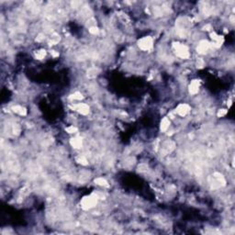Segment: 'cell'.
I'll return each instance as SVG.
<instances>
[{"label":"cell","mask_w":235,"mask_h":235,"mask_svg":"<svg viewBox=\"0 0 235 235\" xmlns=\"http://www.w3.org/2000/svg\"><path fill=\"white\" fill-rule=\"evenodd\" d=\"M97 195H90V196H86L84 197L81 200V207L83 209H90L93 207L97 205Z\"/></svg>","instance_id":"cell-1"},{"label":"cell","mask_w":235,"mask_h":235,"mask_svg":"<svg viewBox=\"0 0 235 235\" xmlns=\"http://www.w3.org/2000/svg\"><path fill=\"white\" fill-rule=\"evenodd\" d=\"M174 49L175 51L176 55L182 59H187L189 57V51L188 48L184 44L181 43H174Z\"/></svg>","instance_id":"cell-2"},{"label":"cell","mask_w":235,"mask_h":235,"mask_svg":"<svg viewBox=\"0 0 235 235\" xmlns=\"http://www.w3.org/2000/svg\"><path fill=\"white\" fill-rule=\"evenodd\" d=\"M152 43H154V42H152V39L149 36L143 37V38H142L138 42L139 47L142 51H149L150 49L152 47Z\"/></svg>","instance_id":"cell-3"},{"label":"cell","mask_w":235,"mask_h":235,"mask_svg":"<svg viewBox=\"0 0 235 235\" xmlns=\"http://www.w3.org/2000/svg\"><path fill=\"white\" fill-rule=\"evenodd\" d=\"M190 110V107H189L187 104H180L177 106V108L175 109V112L179 115L181 117L185 116Z\"/></svg>","instance_id":"cell-4"},{"label":"cell","mask_w":235,"mask_h":235,"mask_svg":"<svg viewBox=\"0 0 235 235\" xmlns=\"http://www.w3.org/2000/svg\"><path fill=\"white\" fill-rule=\"evenodd\" d=\"M209 47H210V43L208 42V40H201L199 42V46L197 48V51L199 53H205L209 49Z\"/></svg>","instance_id":"cell-5"},{"label":"cell","mask_w":235,"mask_h":235,"mask_svg":"<svg viewBox=\"0 0 235 235\" xmlns=\"http://www.w3.org/2000/svg\"><path fill=\"white\" fill-rule=\"evenodd\" d=\"M75 109L77 112H79L82 115H87L89 113V107L84 104V103H81V104H78L75 106Z\"/></svg>","instance_id":"cell-6"},{"label":"cell","mask_w":235,"mask_h":235,"mask_svg":"<svg viewBox=\"0 0 235 235\" xmlns=\"http://www.w3.org/2000/svg\"><path fill=\"white\" fill-rule=\"evenodd\" d=\"M199 89V80H193L189 85V92L190 94H197Z\"/></svg>","instance_id":"cell-7"},{"label":"cell","mask_w":235,"mask_h":235,"mask_svg":"<svg viewBox=\"0 0 235 235\" xmlns=\"http://www.w3.org/2000/svg\"><path fill=\"white\" fill-rule=\"evenodd\" d=\"M12 109H13V111L15 113L20 115V116H25V115L27 114L26 109L23 108V107H21V106H15V107L12 108Z\"/></svg>","instance_id":"cell-8"},{"label":"cell","mask_w":235,"mask_h":235,"mask_svg":"<svg viewBox=\"0 0 235 235\" xmlns=\"http://www.w3.org/2000/svg\"><path fill=\"white\" fill-rule=\"evenodd\" d=\"M71 142V145L73 148H76V149L81 148V146H82V139L80 137H75V138L71 139V142Z\"/></svg>","instance_id":"cell-9"},{"label":"cell","mask_w":235,"mask_h":235,"mask_svg":"<svg viewBox=\"0 0 235 235\" xmlns=\"http://www.w3.org/2000/svg\"><path fill=\"white\" fill-rule=\"evenodd\" d=\"M169 125H170V120H169L168 118H164L161 121V130L165 131L167 130V129L169 128Z\"/></svg>","instance_id":"cell-10"},{"label":"cell","mask_w":235,"mask_h":235,"mask_svg":"<svg viewBox=\"0 0 235 235\" xmlns=\"http://www.w3.org/2000/svg\"><path fill=\"white\" fill-rule=\"evenodd\" d=\"M95 183L97 184L98 185H102V187H109L107 180L103 178V177H98V178H97L95 180Z\"/></svg>","instance_id":"cell-11"},{"label":"cell","mask_w":235,"mask_h":235,"mask_svg":"<svg viewBox=\"0 0 235 235\" xmlns=\"http://www.w3.org/2000/svg\"><path fill=\"white\" fill-rule=\"evenodd\" d=\"M45 54H46V52H45L44 50H40L38 52H36V58L39 59V60H42V59L44 58Z\"/></svg>","instance_id":"cell-12"},{"label":"cell","mask_w":235,"mask_h":235,"mask_svg":"<svg viewBox=\"0 0 235 235\" xmlns=\"http://www.w3.org/2000/svg\"><path fill=\"white\" fill-rule=\"evenodd\" d=\"M76 161L79 164H83V165H86V164H87V160H86L85 157H84V156H78L76 158Z\"/></svg>","instance_id":"cell-13"},{"label":"cell","mask_w":235,"mask_h":235,"mask_svg":"<svg viewBox=\"0 0 235 235\" xmlns=\"http://www.w3.org/2000/svg\"><path fill=\"white\" fill-rule=\"evenodd\" d=\"M73 100H81L82 98H83V96H82V94L79 93V92H75V93H73L72 95V97H71Z\"/></svg>","instance_id":"cell-14"},{"label":"cell","mask_w":235,"mask_h":235,"mask_svg":"<svg viewBox=\"0 0 235 235\" xmlns=\"http://www.w3.org/2000/svg\"><path fill=\"white\" fill-rule=\"evenodd\" d=\"M89 32L93 35H97L99 33V30H98V28L96 27V26H93V27H90L89 28Z\"/></svg>","instance_id":"cell-15"},{"label":"cell","mask_w":235,"mask_h":235,"mask_svg":"<svg viewBox=\"0 0 235 235\" xmlns=\"http://www.w3.org/2000/svg\"><path fill=\"white\" fill-rule=\"evenodd\" d=\"M66 131L68 133H75V132H77V129L73 126H70V127L66 128Z\"/></svg>","instance_id":"cell-16"},{"label":"cell","mask_w":235,"mask_h":235,"mask_svg":"<svg viewBox=\"0 0 235 235\" xmlns=\"http://www.w3.org/2000/svg\"><path fill=\"white\" fill-rule=\"evenodd\" d=\"M226 114H227V110L226 109H220V111H218V117H223V116H225Z\"/></svg>","instance_id":"cell-17"},{"label":"cell","mask_w":235,"mask_h":235,"mask_svg":"<svg viewBox=\"0 0 235 235\" xmlns=\"http://www.w3.org/2000/svg\"><path fill=\"white\" fill-rule=\"evenodd\" d=\"M197 67L202 68V67H203V65H204V62L199 59V61H197Z\"/></svg>","instance_id":"cell-18"},{"label":"cell","mask_w":235,"mask_h":235,"mask_svg":"<svg viewBox=\"0 0 235 235\" xmlns=\"http://www.w3.org/2000/svg\"><path fill=\"white\" fill-rule=\"evenodd\" d=\"M42 36H43L42 34H40V35H39V38H37V40H39V42H40V40H42L43 39Z\"/></svg>","instance_id":"cell-19"}]
</instances>
